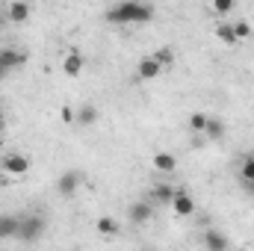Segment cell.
<instances>
[{
  "mask_svg": "<svg viewBox=\"0 0 254 251\" xmlns=\"http://www.w3.org/2000/svg\"><path fill=\"white\" fill-rule=\"evenodd\" d=\"M48 222L42 213H30V216H21V231H18V240L21 243H39L42 234H45Z\"/></svg>",
  "mask_w": 254,
  "mask_h": 251,
  "instance_id": "cell-2",
  "label": "cell"
},
{
  "mask_svg": "<svg viewBox=\"0 0 254 251\" xmlns=\"http://www.w3.org/2000/svg\"><path fill=\"white\" fill-rule=\"evenodd\" d=\"M207 122H210V116H204V113H192L190 116V130L192 133H204V130H207Z\"/></svg>",
  "mask_w": 254,
  "mask_h": 251,
  "instance_id": "cell-20",
  "label": "cell"
},
{
  "mask_svg": "<svg viewBox=\"0 0 254 251\" xmlns=\"http://www.w3.org/2000/svg\"><path fill=\"white\" fill-rule=\"evenodd\" d=\"M154 60L163 65V68H166V65H175V48H169V45H166V48H160V51L154 54Z\"/></svg>",
  "mask_w": 254,
  "mask_h": 251,
  "instance_id": "cell-21",
  "label": "cell"
},
{
  "mask_svg": "<svg viewBox=\"0 0 254 251\" xmlns=\"http://www.w3.org/2000/svg\"><path fill=\"white\" fill-rule=\"evenodd\" d=\"M127 216H130L133 225H148V222L154 219V207H151V201H136V204L127 210Z\"/></svg>",
  "mask_w": 254,
  "mask_h": 251,
  "instance_id": "cell-4",
  "label": "cell"
},
{
  "mask_svg": "<svg viewBox=\"0 0 254 251\" xmlns=\"http://www.w3.org/2000/svg\"><path fill=\"white\" fill-rule=\"evenodd\" d=\"M172 210H175V216H181V219L192 216V213H195V201H192V195L178 192V195H175V201H172Z\"/></svg>",
  "mask_w": 254,
  "mask_h": 251,
  "instance_id": "cell-9",
  "label": "cell"
},
{
  "mask_svg": "<svg viewBox=\"0 0 254 251\" xmlns=\"http://www.w3.org/2000/svg\"><path fill=\"white\" fill-rule=\"evenodd\" d=\"M178 192L181 189H175L172 184H157V187L151 189V198H154V204H172Z\"/></svg>",
  "mask_w": 254,
  "mask_h": 251,
  "instance_id": "cell-13",
  "label": "cell"
},
{
  "mask_svg": "<svg viewBox=\"0 0 254 251\" xmlns=\"http://www.w3.org/2000/svg\"><path fill=\"white\" fill-rule=\"evenodd\" d=\"M83 65H86V60H83V54H80V51H68V57L63 60V71L68 74V77H80Z\"/></svg>",
  "mask_w": 254,
  "mask_h": 251,
  "instance_id": "cell-11",
  "label": "cell"
},
{
  "mask_svg": "<svg viewBox=\"0 0 254 251\" xmlns=\"http://www.w3.org/2000/svg\"><path fill=\"white\" fill-rule=\"evenodd\" d=\"M63 122H74V113H71L68 107H65V110H63Z\"/></svg>",
  "mask_w": 254,
  "mask_h": 251,
  "instance_id": "cell-24",
  "label": "cell"
},
{
  "mask_svg": "<svg viewBox=\"0 0 254 251\" xmlns=\"http://www.w3.org/2000/svg\"><path fill=\"white\" fill-rule=\"evenodd\" d=\"M151 18H154V6L136 3V0H122V3L107 9L110 24H148Z\"/></svg>",
  "mask_w": 254,
  "mask_h": 251,
  "instance_id": "cell-1",
  "label": "cell"
},
{
  "mask_svg": "<svg viewBox=\"0 0 254 251\" xmlns=\"http://www.w3.org/2000/svg\"><path fill=\"white\" fill-rule=\"evenodd\" d=\"M231 27H234L237 42H243V39H249V36H252V24H249V21H234Z\"/></svg>",
  "mask_w": 254,
  "mask_h": 251,
  "instance_id": "cell-22",
  "label": "cell"
},
{
  "mask_svg": "<svg viewBox=\"0 0 254 251\" xmlns=\"http://www.w3.org/2000/svg\"><path fill=\"white\" fill-rule=\"evenodd\" d=\"M95 228H98V234H104V237H110V240H113V237L119 234V222H116L113 216H101Z\"/></svg>",
  "mask_w": 254,
  "mask_h": 251,
  "instance_id": "cell-16",
  "label": "cell"
},
{
  "mask_svg": "<svg viewBox=\"0 0 254 251\" xmlns=\"http://www.w3.org/2000/svg\"><path fill=\"white\" fill-rule=\"evenodd\" d=\"M3 24H6V15H0V27H3Z\"/></svg>",
  "mask_w": 254,
  "mask_h": 251,
  "instance_id": "cell-26",
  "label": "cell"
},
{
  "mask_svg": "<svg viewBox=\"0 0 254 251\" xmlns=\"http://www.w3.org/2000/svg\"><path fill=\"white\" fill-rule=\"evenodd\" d=\"M216 39H219V42H225L228 48H234V45H237V36H234V27H231V24H219V27H216Z\"/></svg>",
  "mask_w": 254,
  "mask_h": 251,
  "instance_id": "cell-17",
  "label": "cell"
},
{
  "mask_svg": "<svg viewBox=\"0 0 254 251\" xmlns=\"http://www.w3.org/2000/svg\"><path fill=\"white\" fill-rule=\"evenodd\" d=\"M204 133H207V139H222V136H225V125H222V119H213V116H210V122H207V130H204Z\"/></svg>",
  "mask_w": 254,
  "mask_h": 251,
  "instance_id": "cell-19",
  "label": "cell"
},
{
  "mask_svg": "<svg viewBox=\"0 0 254 251\" xmlns=\"http://www.w3.org/2000/svg\"><path fill=\"white\" fill-rule=\"evenodd\" d=\"M3 136H6V130H3V125H0V148H3Z\"/></svg>",
  "mask_w": 254,
  "mask_h": 251,
  "instance_id": "cell-25",
  "label": "cell"
},
{
  "mask_svg": "<svg viewBox=\"0 0 254 251\" xmlns=\"http://www.w3.org/2000/svg\"><path fill=\"white\" fill-rule=\"evenodd\" d=\"M24 63V54H18V51H0V77L3 74H9L12 68H18V65Z\"/></svg>",
  "mask_w": 254,
  "mask_h": 251,
  "instance_id": "cell-14",
  "label": "cell"
},
{
  "mask_svg": "<svg viewBox=\"0 0 254 251\" xmlns=\"http://www.w3.org/2000/svg\"><path fill=\"white\" fill-rule=\"evenodd\" d=\"M136 74H139V80H154V77L163 74V65L157 63L154 57H145V60H139V65H136Z\"/></svg>",
  "mask_w": 254,
  "mask_h": 251,
  "instance_id": "cell-8",
  "label": "cell"
},
{
  "mask_svg": "<svg viewBox=\"0 0 254 251\" xmlns=\"http://www.w3.org/2000/svg\"><path fill=\"white\" fill-rule=\"evenodd\" d=\"M9 24H24L30 15H33V6L30 3H9V9L3 12Z\"/></svg>",
  "mask_w": 254,
  "mask_h": 251,
  "instance_id": "cell-7",
  "label": "cell"
},
{
  "mask_svg": "<svg viewBox=\"0 0 254 251\" xmlns=\"http://www.w3.org/2000/svg\"><path fill=\"white\" fill-rule=\"evenodd\" d=\"M142 251H154V249H142Z\"/></svg>",
  "mask_w": 254,
  "mask_h": 251,
  "instance_id": "cell-27",
  "label": "cell"
},
{
  "mask_svg": "<svg viewBox=\"0 0 254 251\" xmlns=\"http://www.w3.org/2000/svg\"><path fill=\"white\" fill-rule=\"evenodd\" d=\"M204 249L207 251H228V237L222 231L210 228V231H204Z\"/></svg>",
  "mask_w": 254,
  "mask_h": 251,
  "instance_id": "cell-10",
  "label": "cell"
},
{
  "mask_svg": "<svg viewBox=\"0 0 254 251\" xmlns=\"http://www.w3.org/2000/svg\"><path fill=\"white\" fill-rule=\"evenodd\" d=\"M18 231H21V216L3 213L0 216V240H18Z\"/></svg>",
  "mask_w": 254,
  "mask_h": 251,
  "instance_id": "cell-5",
  "label": "cell"
},
{
  "mask_svg": "<svg viewBox=\"0 0 254 251\" xmlns=\"http://www.w3.org/2000/svg\"><path fill=\"white\" fill-rule=\"evenodd\" d=\"M74 122H80L83 127H92L95 122H98V110H95L92 104H86V107H80V110H77V116H74Z\"/></svg>",
  "mask_w": 254,
  "mask_h": 251,
  "instance_id": "cell-15",
  "label": "cell"
},
{
  "mask_svg": "<svg viewBox=\"0 0 254 251\" xmlns=\"http://www.w3.org/2000/svg\"><path fill=\"white\" fill-rule=\"evenodd\" d=\"M80 184H83V175H80V172H65L63 178L57 181V189H60V195L71 198V195L80 189Z\"/></svg>",
  "mask_w": 254,
  "mask_h": 251,
  "instance_id": "cell-6",
  "label": "cell"
},
{
  "mask_svg": "<svg viewBox=\"0 0 254 251\" xmlns=\"http://www.w3.org/2000/svg\"><path fill=\"white\" fill-rule=\"evenodd\" d=\"M151 166H154L157 172H163V175H172V172L178 169V160H175V154L160 151V154H154V157H151Z\"/></svg>",
  "mask_w": 254,
  "mask_h": 251,
  "instance_id": "cell-12",
  "label": "cell"
},
{
  "mask_svg": "<svg viewBox=\"0 0 254 251\" xmlns=\"http://www.w3.org/2000/svg\"><path fill=\"white\" fill-rule=\"evenodd\" d=\"M231 9H234L231 0H216V3H213V12H216V15H228Z\"/></svg>",
  "mask_w": 254,
  "mask_h": 251,
  "instance_id": "cell-23",
  "label": "cell"
},
{
  "mask_svg": "<svg viewBox=\"0 0 254 251\" xmlns=\"http://www.w3.org/2000/svg\"><path fill=\"white\" fill-rule=\"evenodd\" d=\"M0 172L9 175V178H24V175L30 172V160H27L24 154H6V157L0 160Z\"/></svg>",
  "mask_w": 254,
  "mask_h": 251,
  "instance_id": "cell-3",
  "label": "cell"
},
{
  "mask_svg": "<svg viewBox=\"0 0 254 251\" xmlns=\"http://www.w3.org/2000/svg\"><path fill=\"white\" fill-rule=\"evenodd\" d=\"M240 178H243V184H249V187H254V154H252V157H246V160H243Z\"/></svg>",
  "mask_w": 254,
  "mask_h": 251,
  "instance_id": "cell-18",
  "label": "cell"
}]
</instances>
